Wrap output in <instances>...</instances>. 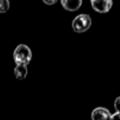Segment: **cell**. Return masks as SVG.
<instances>
[{
	"mask_svg": "<svg viewBox=\"0 0 120 120\" xmlns=\"http://www.w3.org/2000/svg\"><path fill=\"white\" fill-rule=\"evenodd\" d=\"M13 59L16 66H27L32 59V52L30 48L25 44H19L14 50Z\"/></svg>",
	"mask_w": 120,
	"mask_h": 120,
	"instance_id": "obj_1",
	"label": "cell"
},
{
	"mask_svg": "<svg viewBox=\"0 0 120 120\" xmlns=\"http://www.w3.org/2000/svg\"><path fill=\"white\" fill-rule=\"evenodd\" d=\"M92 24V20L87 14H79L76 16L71 23L72 29L76 33H83L86 32Z\"/></svg>",
	"mask_w": 120,
	"mask_h": 120,
	"instance_id": "obj_2",
	"label": "cell"
},
{
	"mask_svg": "<svg viewBox=\"0 0 120 120\" xmlns=\"http://www.w3.org/2000/svg\"><path fill=\"white\" fill-rule=\"evenodd\" d=\"M94 10L98 13L108 12L112 6V0H90Z\"/></svg>",
	"mask_w": 120,
	"mask_h": 120,
	"instance_id": "obj_3",
	"label": "cell"
},
{
	"mask_svg": "<svg viewBox=\"0 0 120 120\" xmlns=\"http://www.w3.org/2000/svg\"><path fill=\"white\" fill-rule=\"evenodd\" d=\"M111 112L104 107H97L91 112L92 120H110L111 119Z\"/></svg>",
	"mask_w": 120,
	"mask_h": 120,
	"instance_id": "obj_4",
	"label": "cell"
},
{
	"mask_svg": "<svg viewBox=\"0 0 120 120\" xmlns=\"http://www.w3.org/2000/svg\"><path fill=\"white\" fill-rule=\"evenodd\" d=\"M61 5L66 10L68 11H76L78 10L82 3V0H60Z\"/></svg>",
	"mask_w": 120,
	"mask_h": 120,
	"instance_id": "obj_5",
	"label": "cell"
},
{
	"mask_svg": "<svg viewBox=\"0 0 120 120\" xmlns=\"http://www.w3.org/2000/svg\"><path fill=\"white\" fill-rule=\"evenodd\" d=\"M27 66L18 65L14 68V75L18 80H23L27 76Z\"/></svg>",
	"mask_w": 120,
	"mask_h": 120,
	"instance_id": "obj_6",
	"label": "cell"
},
{
	"mask_svg": "<svg viewBox=\"0 0 120 120\" xmlns=\"http://www.w3.org/2000/svg\"><path fill=\"white\" fill-rule=\"evenodd\" d=\"M9 0H0V13H5L9 9Z\"/></svg>",
	"mask_w": 120,
	"mask_h": 120,
	"instance_id": "obj_7",
	"label": "cell"
},
{
	"mask_svg": "<svg viewBox=\"0 0 120 120\" xmlns=\"http://www.w3.org/2000/svg\"><path fill=\"white\" fill-rule=\"evenodd\" d=\"M114 109H115V112H120V97H117L114 100Z\"/></svg>",
	"mask_w": 120,
	"mask_h": 120,
	"instance_id": "obj_8",
	"label": "cell"
},
{
	"mask_svg": "<svg viewBox=\"0 0 120 120\" xmlns=\"http://www.w3.org/2000/svg\"><path fill=\"white\" fill-rule=\"evenodd\" d=\"M110 120H120V112H115L114 113H112L111 115V119Z\"/></svg>",
	"mask_w": 120,
	"mask_h": 120,
	"instance_id": "obj_9",
	"label": "cell"
},
{
	"mask_svg": "<svg viewBox=\"0 0 120 120\" xmlns=\"http://www.w3.org/2000/svg\"><path fill=\"white\" fill-rule=\"evenodd\" d=\"M42 1L47 5H53L57 2V0H42Z\"/></svg>",
	"mask_w": 120,
	"mask_h": 120,
	"instance_id": "obj_10",
	"label": "cell"
}]
</instances>
